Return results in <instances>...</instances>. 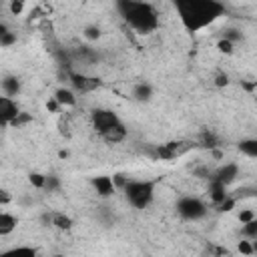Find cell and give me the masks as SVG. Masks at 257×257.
<instances>
[{"label": "cell", "mask_w": 257, "mask_h": 257, "mask_svg": "<svg viewBox=\"0 0 257 257\" xmlns=\"http://www.w3.org/2000/svg\"><path fill=\"white\" fill-rule=\"evenodd\" d=\"M58 108H60V104H58V102L54 100V96H52V98L46 102V110H50V112H56Z\"/></svg>", "instance_id": "36"}, {"label": "cell", "mask_w": 257, "mask_h": 257, "mask_svg": "<svg viewBox=\"0 0 257 257\" xmlns=\"http://www.w3.org/2000/svg\"><path fill=\"white\" fill-rule=\"evenodd\" d=\"M183 26L189 32H199L225 14L219 0H173Z\"/></svg>", "instance_id": "1"}, {"label": "cell", "mask_w": 257, "mask_h": 257, "mask_svg": "<svg viewBox=\"0 0 257 257\" xmlns=\"http://www.w3.org/2000/svg\"><path fill=\"white\" fill-rule=\"evenodd\" d=\"M243 88L249 90V92H253L255 90V82H243Z\"/></svg>", "instance_id": "37"}, {"label": "cell", "mask_w": 257, "mask_h": 257, "mask_svg": "<svg viewBox=\"0 0 257 257\" xmlns=\"http://www.w3.org/2000/svg\"><path fill=\"white\" fill-rule=\"evenodd\" d=\"M24 2H26V0H10V12H12L14 16H18V14L24 10Z\"/></svg>", "instance_id": "31"}, {"label": "cell", "mask_w": 257, "mask_h": 257, "mask_svg": "<svg viewBox=\"0 0 257 257\" xmlns=\"http://www.w3.org/2000/svg\"><path fill=\"white\" fill-rule=\"evenodd\" d=\"M251 219H257L253 209H243V211L239 213V221H241V225H243V223H247V221H251Z\"/></svg>", "instance_id": "32"}, {"label": "cell", "mask_w": 257, "mask_h": 257, "mask_svg": "<svg viewBox=\"0 0 257 257\" xmlns=\"http://www.w3.org/2000/svg\"><path fill=\"white\" fill-rule=\"evenodd\" d=\"M0 86H2V90H4L6 96H16L20 92V80H18V76H4L2 82H0Z\"/></svg>", "instance_id": "15"}, {"label": "cell", "mask_w": 257, "mask_h": 257, "mask_svg": "<svg viewBox=\"0 0 257 257\" xmlns=\"http://www.w3.org/2000/svg\"><path fill=\"white\" fill-rule=\"evenodd\" d=\"M257 195V189L255 187H241V189H237L231 197L235 199V201H239V199H249V197H255Z\"/></svg>", "instance_id": "20"}, {"label": "cell", "mask_w": 257, "mask_h": 257, "mask_svg": "<svg viewBox=\"0 0 257 257\" xmlns=\"http://www.w3.org/2000/svg\"><path fill=\"white\" fill-rule=\"evenodd\" d=\"M112 183H114L116 189H122V187L128 183V177L122 175V173H116V175H112Z\"/></svg>", "instance_id": "30"}, {"label": "cell", "mask_w": 257, "mask_h": 257, "mask_svg": "<svg viewBox=\"0 0 257 257\" xmlns=\"http://www.w3.org/2000/svg\"><path fill=\"white\" fill-rule=\"evenodd\" d=\"M116 10L124 24L139 34H151L159 26L157 10L145 0H116Z\"/></svg>", "instance_id": "2"}, {"label": "cell", "mask_w": 257, "mask_h": 257, "mask_svg": "<svg viewBox=\"0 0 257 257\" xmlns=\"http://www.w3.org/2000/svg\"><path fill=\"white\" fill-rule=\"evenodd\" d=\"M207 205L205 201H201L199 197H191V195H185L177 201V213L181 215V219L185 221H199L207 215Z\"/></svg>", "instance_id": "4"}, {"label": "cell", "mask_w": 257, "mask_h": 257, "mask_svg": "<svg viewBox=\"0 0 257 257\" xmlns=\"http://www.w3.org/2000/svg\"><path fill=\"white\" fill-rule=\"evenodd\" d=\"M10 253H28V255H36V249H32V247H14V249H10Z\"/></svg>", "instance_id": "34"}, {"label": "cell", "mask_w": 257, "mask_h": 257, "mask_svg": "<svg viewBox=\"0 0 257 257\" xmlns=\"http://www.w3.org/2000/svg\"><path fill=\"white\" fill-rule=\"evenodd\" d=\"M28 122H32V116L28 114V112H18L14 118H12V122H10V126H14V128H20V126H24V124H28Z\"/></svg>", "instance_id": "22"}, {"label": "cell", "mask_w": 257, "mask_h": 257, "mask_svg": "<svg viewBox=\"0 0 257 257\" xmlns=\"http://www.w3.org/2000/svg\"><path fill=\"white\" fill-rule=\"evenodd\" d=\"M239 151L251 159L257 157V139H243L239 141Z\"/></svg>", "instance_id": "17"}, {"label": "cell", "mask_w": 257, "mask_h": 257, "mask_svg": "<svg viewBox=\"0 0 257 257\" xmlns=\"http://www.w3.org/2000/svg\"><path fill=\"white\" fill-rule=\"evenodd\" d=\"M50 223L60 231H70L72 229V219L68 215H64V213H52L50 215Z\"/></svg>", "instance_id": "16"}, {"label": "cell", "mask_w": 257, "mask_h": 257, "mask_svg": "<svg viewBox=\"0 0 257 257\" xmlns=\"http://www.w3.org/2000/svg\"><path fill=\"white\" fill-rule=\"evenodd\" d=\"M6 32H8V26H6L4 22H0V38H2V36H4Z\"/></svg>", "instance_id": "38"}, {"label": "cell", "mask_w": 257, "mask_h": 257, "mask_svg": "<svg viewBox=\"0 0 257 257\" xmlns=\"http://www.w3.org/2000/svg\"><path fill=\"white\" fill-rule=\"evenodd\" d=\"M66 78L70 80V84H72V88H74L76 92H92V90H96V88L102 86V80H100V78H96V76H86V74H82V72H72V70H68Z\"/></svg>", "instance_id": "6"}, {"label": "cell", "mask_w": 257, "mask_h": 257, "mask_svg": "<svg viewBox=\"0 0 257 257\" xmlns=\"http://www.w3.org/2000/svg\"><path fill=\"white\" fill-rule=\"evenodd\" d=\"M155 187H157L155 179H137V181L128 179V183L122 187V191H124V197L131 207L147 209L155 199Z\"/></svg>", "instance_id": "3"}, {"label": "cell", "mask_w": 257, "mask_h": 257, "mask_svg": "<svg viewBox=\"0 0 257 257\" xmlns=\"http://www.w3.org/2000/svg\"><path fill=\"white\" fill-rule=\"evenodd\" d=\"M58 157H60V159H66V157H68V151H60Z\"/></svg>", "instance_id": "39"}, {"label": "cell", "mask_w": 257, "mask_h": 257, "mask_svg": "<svg viewBox=\"0 0 257 257\" xmlns=\"http://www.w3.org/2000/svg\"><path fill=\"white\" fill-rule=\"evenodd\" d=\"M90 183H92L96 195H100L104 199L110 197V195H114V191H116V187L112 183V177H108V175H96V177H92Z\"/></svg>", "instance_id": "9"}, {"label": "cell", "mask_w": 257, "mask_h": 257, "mask_svg": "<svg viewBox=\"0 0 257 257\" xmlns=\"http://www.w3.org/2000/svg\"><path fill=\"white\" fill-rule=\"evenodd\" d=\"M100 34H102V30H100L96 24H88V26L84 28V36H86L88 40H98Z\"/></svg>", "instance_id": "24"}, {"label": "cell", "mask_w": 257, "mask_h": 257, "mask_svg": "<svg viewBox=\"0 0 257 257\" xmlns=\"http://www.w3.org/2000/svg\"><path fill=\"white\" fill-rule=\"evenodd\" d=\"M217 48H219L221 52H225V54H231V52H233V42L227 40V38H221V40L217 42Z\"/></svg>", "instance_id": "27"}, {"label": "cell", "mask_w": 257, "mask_h": 257, "mask_svg": "<svg viewBox=\"0 0 257 257\" xmlns=\"http://www.w3.org/2000/svg\"><path fill=\"white\" fill-rule=\"evenodd\" d=\"M20 112L18 104L12 100V96H0V128L10 126L12 118Z\"/></svg>", "instance_id": "7"}, {"label": "cell", "mask_w": 257, "mask_h": 257, "mask_svg": "<svg viewBox=\"0 0 257 257\" xmlns=\"http://www.w3.org/2000/svg\"><path fill=\"white\" fill-rule=\"evenodd\" d=\"M100 137H102L106 143H120V141H124V139H126V126H124L122 122H118V124H114V126L106 128Z\"/></svg>", "instance_id": "11"}, {"label": "cell", "mask_w": 257, "mask_h": 257, "mask_svg": "<svg viewBox=\"0 0 257 257\" xmlns=\"http://www.w3.org/2000/svg\"><path fill=\"white\" fill-rule=\"evenodd\" d=\"M255 251H257V247L251 245L249 241H241V243H239V253H243V255H253Z\"/></svg>", "instance_id": "28"}, {"label": "cell", "mask_w": 257, "mask_h": 257, "mask_svg": "<svg viewBox=\"0 0 257 257\" xmlns=\"http://www.w3.org/2000/svg\"><path fill=\"white\" fill-rule=\"evenodd\" d=\"M215 84L221 88V86H227L229 84V76L225 74V72H219L217 76H215Z\"/></svg>", "instance_id": "33"}, {"label": "cell", "mask_w": 257, "mask_h": 257, "mask_svg": "<svg viewBox=\"0 0 257 257\" xmlns=\"http://www.w3.org/2000/svg\"><path fill=\"white\" fill-rule=\"evenodd\" d=\"M58 187H60V179L56 175H44V187L42 189L52 193V191H58Z\"/></svg>", "instance_id": "23"}, {"label": "cell", "mask_w": 257, "mask_h": 257, "mask_svg": "<svg viewBox=\"0 0 257 257\" xmlns=\"http://www.w3.org/2000/svg\"><path fill=\"white\" fill-rule=\"evenodd\" d=\"M223 38H227V40H231V42L235 44V42L243 40V34H241V30H237V28H227V30L223 32Z\"/></svg>", "instance_id": "25"}, {"label": "cell", "mask_w": 257, "mask_h": 257, "mask_svg": "<svg viewBox=\"0 0 257 257\" xmlns=\"http://www.w3.org/2000/svg\"><path fill=\"white\" fill-rule=\"evenodd\" d=\"M133 98L139 102H149L153 98V86L149 82H139L133 86Z\"/></svg>", "instance_id": "12"}, {"label": "cell", "mask_w": 257, "mask_h": 257, "mask_svg": "<svg viewBox=\"0 0 257 257\" xmlns=\"http://www.w3.org/2000/svg\"><path fill=\"white\" fill-rule=\"evenodd\" d=\"M235 205H237V201H235L231 195H227L221 203H217V205H215V209H217L219 213H229L231 209H235Z\"/></svg>", "instance_id": "21"}, {"label": "cell", "mask_w": 257, "mask_h": 257, "mask_svg": "<svg viewBox=\"0 0 257 257\" xmlns=\"http://www.w3.org/2000/svg\"><path fill=\"white\" fill-rule=\"evenodd\" d=\"M201 147H205V149H215V147H219V139H217L211 131H203V133H201Z\"/></svg>", "instance_id": "18"}, {"label": "cell", "mask_w": 257, "mask_h": 257, "mask_svg": "<svg viewBox=\"0 0 257 257\" xmlns=\"http://www.w3.org/2000/svg\"><path fill=\"white\" fill-rule=\"evenodd\" d=\"M28 181H30L34 187H38V189L44 187V175H42V173H30V175H28Z\"/></svg>", "instance_id": "26"}, {"label": "cell", "mask_w": 257, "mask_h": 257, "mask_svg": "<svg viewBox=\"0 0 257 257\" xmlns=\"http://www.w3.org/2000/svg\"><path fill=\"white\" fill-rule=\"evenodd\" d=\"M90 122H92V128H94L98 135H102L106 128H110V126H114V124H118V122H122V120H120L118 114H116L114 110H110V108H92V112H90Z\"/></svg>", "instance_id": "5"}, {"label": "cell", "mask_w": 257, "mask_h": 257, "mask_svg": "<svg viewBox=\"0 0 257 257\" xmlns=\"http://www.w3.org/2000/svg\"><path fill=\"white\" fill-rule=\"evenodd\" d=\"M14 42H16V34H14V32H10V30H8V32H6V34L0 38V46H2V48L12 46Z\"/></svg>", "instance_id": "29"}, {"label": "cell", "mask_w": 257, "mask_h": 257, "mask_svg": "<svg viewBox=\"0 0 257 257\" xmlns=\"http://www.w3.org/2000/svg\"><path fill=\"white\" fill-rule=\"evenodd\" d=\"M241 235H245V237H249V239H257V219H251V221L243 223Z\"/></svg>", "instance_id": "19"}, {"label": "cell", "mask_w": 257, "mask_h": 257, "mask_svg": "<svg viewBox=\"0 0 257 257\" xmlns=\"http://www.w3.org/2000/svg\"><path fill=\"white\" fill-rule=\"evenodd\" d=\"M12 201V195L6 189H0V205H8Z\"/></svg>", "instance_id": "35"}, {"label": "cell", "mask_w": 257, "mask_h": 257, "mask_svg": "<svg viewBox=\"0 0 257 257\" xmlns=\"http://www.w3.org/2000/svg\"><path fill=\"white\" fill-rule=\"evenodd\" d=\"M227 195H229V193H227V187H225L221 181L209 177V197H211V201L217 205V203H221Z\"/></svg>", "instance_id": "10"}, {"label": "cell", "mask_w": 257, "mask_h": 257, "mask_svg": "<svg viewBox=\"0 0 257 257\" xmlns=\"http://www.w3.org/2000/svg\"><path fill=\"white\" fill-rule=\"evenodd\" d=\"M211 177L217 179V181H221L225 187H229L239 177V165L237 163H227V165L219 167L215 173H211Z\"/></svg>", "instance_id": "8"}, {"label": "cell", "mask_w": 257, "mask_h": 257, "mask_svg": "<svg viewBox=\"0 0 257 257\" xmlns=\"http://www.w3.org/2000/svg\"><path fill=\"white\" fill-rule=\"evenodd\" d=\"M54 100L60 104V106H74L76 104V96L70 88H56L54 92Z\"/></svg>", "instance_id": "14"}, {"label": "cell", "mask_w": 257, "mask_h": 257, "mask_svg": "<svg viewBox=\"0 0 257 257\" xmlns=\"http://www.w3.org/2000/svg\"><path fill=\"white\" fill-rule=\"evenodd\" d=\"M16 225H18V219H16L14 215L0 211V237L10 235V233L16 229Z\"/></svg>", "instance_id": "13"}]
</instances>
